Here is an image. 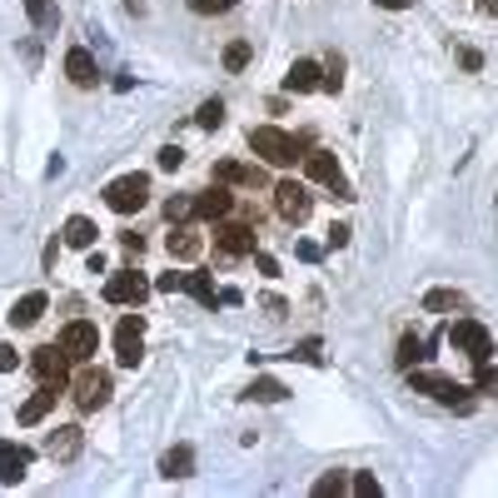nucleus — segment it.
I'll use <instances>...</instances> for the list:
<instances>
[{"instance_id": "f257e3e1", "label": "nucleus", "mask_w": 498, "mask_h": 498, "mask_svg": "<svg viewBox=\"0 0 498 498\" xmlns=\"http://www.w3.org/2000/svg\"><path fill=\"white\" fill-rule=\"evenodd\" d=\"M249 150L260 155L264 165H280V170H289V165L299 160V140L274 130V125H254V130H249Z\"/></svg>"}, {"instance_id": "f03ea898", "label": "nucleus", "mask_w": 498, "mask_h": 498, "mask_svg": "<svg viewBox=\"0 0 498 498\" xmlns=\"http://www.w3.org/2000/svg\"><path fill=\"white\" fill-rule=\"evenodd\" d=\"M145 200H150V174H140V170L105 184V205L115 215H135V209H145Z\"/></svg>"}, {"instance_id": "7ed1b4c3", "label": "nucleus", "mask_w": 498, "mask_h": 498, "mask_svg": "<svg viewBox=\"0 0 498 498\" xmlns=\"http://www.w3.org/2000/svg\"><path fill=\"white\" fill-rule=\"evenodd\" d=\"M409 384H414V394H429V399H439V404H454V409H468V399H464V384H454L449 374H433V369H409Z\"/></svg>"}, {"instance_id": "20e7f679", "label": "nucleus", "mask_w": 498, "mask_h": 498, "mask_svg": "<svg viewBox=\"0 0 498 498\" xmlns=\"http://www.w3.org/2000/svg\"><path fill=\"white\" fill-rule=\"evenodd\" d=\"M449 344H454L458 354H468L474 364H488V359H494V334H488L478 319H458V325L449 329Z\"/></svg>"}, {"instance_id": "39448f33", "label": "nucleus", "mask_w": 498, "mask_h": 498, "mask_svg": "<svg viewBox=\"0 0 498 498\" xmlns=\"http://www.w3.org/2000/svg\"><path fill=\"white\" fill-rule=\"evenodd\" d=\"M274 209H280V219H289V225H304L309 209H315V195H309L299 180H280L274 184Z\"/></svg>"}, {"instance_id": "423d86ee", "label": "nucleus", "mask_w": 498, "mask_h": 498, "mask_svg": "<svg viewBox=\"0 0 498 498\" xmlns=\"http://www.w3.org/2000/svg\"><path fill=\"white\" fill-rule=\"evenodd\" d=\"M140 354H145V319L125 315L115 325V359H120V369H135V364H140Z\"/></svg>"}, {"instance_id": "0eeeda50", "label": "nucleus", "mask_w": 498, "mask_h": 498, "mask_svg": "<svg viewBox=\"0 0 498 498\" xmlns=\"http://www.w3.org/2000/svg\"><path fill=\"white\" fill-rule=\"evenodd\" d=\"M31 374L40 384H60V389H66L70 384V354L60 344H45V349H35L31 354Z\"/></svg>"}, {"instance_id": "6e6552de", "label": "nucleus", "mask_w": 498, "mask_h": 498, "mask_svg": "<svg viewBox=\"0 0 498 498\" xmlns=\"http://www.w3.org/2000/svg\"><path fill=\"white\" fill-rule=\"evenodd\" d=\"M70 389H76V409L80 414H95L100 404L110 399V374H100V369H80Z\"/></svg>"}, {"instance_id": "1a4fd4ad", "label": "nucleus", "mask_w": 498, "mask_h": 498, "mask_svg": "<svg viewBox=\"0 0 498 498\" xmlns=\"http://www.w3.org/2000/svg\"><path fill=\"white\" fill-rule=\"evenodd\" d=\"M304 174H309V180H319V184H329V190H334V200H354V195H349V180L339 174V160L329 150L309 155V160H304Z\"/></svg>"}, {"instance_id": "9d476101", "label": "nucleus", "mask_w": 498, "mask_h": 498, "mask_svg": "<svg viewBox=\"0 0 498 498\" xmlns=\"http://www.w3.org/2000/svg\"><path fill=\"white\" fill-rule=\"evenodd\" d=\"M145 294H150V284H145L140 270H120L105 280V299L110 304H145Z\"/></svg>"}, {"instance_id": "9b49d317", "label": "nucleus", "mask_w": 498, "mask_h": 498, "mask_svg": "<svg viewBox=\"0 0 498 498\" xmlns=\"http://www.w3.org/2000/svg\"><path fill=\"white\" fill-rule=\"evenodd\" d=\"M60 349H66L70 359H80V364H85V359L100 349V329H95V325H85V319H76V325L60 329Z\"/></svg>"}, {"instance_id": "f8f14e48", "label": "nucleus", "mask_w": 498, "mask_h": 498, "mask_svg": "<svg viewBox=\"0 0 498 498\" xmlns=\"http://www.w3.org/2000/svg\"><path fill=\"white\" fill-rule=\"evenodd\" d=\"M215 245H219V254H229V260L254 254V229L235 225V219H219V225H215Z\"/></svg>"}, {"instance_id": "ddd939ff", "label": "nucleus", "mask_w": 498, "mask_h": 498, "mask_svg": "<svg viewBox=\"0 0 498 498\" xmlns=\"http://www.w3.org/2000/svg\"><path fill=\"white\" fill-rule=\"evenodd\" d=\"M25 468H31V449L15 444V439H0V484L15 488L25 478Z\"/></svg>"}, {"instance_id": "4468645a", "label": "nucleus", "mask_w": 498, "mask_h": 498, "mask_svg": "<svg viewBox=\"0 0 498 498\" xmlns=\"http://www.w3.org/2000/svg\"><path fill=\"white\" fill-rule=\"evenodd\" d=\"M215 184H245V190H260L264 170L254 165H239V160H215Z\"/></svg>"}, {"instance_id": "2eb2a0df", "label": "nucleus", "mask_w": 498, "mask_h": 498, "mask_svg": "<svg viewBox=\"0 0 498 498\" xmlns=\"http://www.w3.org/2000/svg\"><path fill=\"white\" fill-rule=\"evenodd\" d=\"M325 85V70H319V60H294L289 76H284V90H294V95H309V90Z\"/></svg>"}, {"instance_id": "dca6fc26", "label": "nucleus", "mask_w": 498, "mask_h": 498, "mask_svg": "<svg viewBox=\"0 0 498 498\" xmlns=\"http://www.w3.org/2000/svg\"><path fill=\"white\" fill-rule=\"evenodd\" d=\"M80 444H85V439H80V429H76V423H66V429H55L50 439H45V454H50L55 464H70V458L80 454Z\"/></svg>"}, {"instance_id": "f3484780", "label": "nucleus", "mask_w": 498, "mask_h": 498, "mask_svg": "<svg viewBox=\"0 0 498 498\" xmlns=\"http://www.w3.org/2000/svg\"><path fill=\"white\" fill-rule=\"evenodd\" d=\"M66 76H70V80H76V85H80V90H90V85H100V70H95V55H90V50H80V45H76V50H70V55H66Z\"/></svg>"}, {"instance_id": "a211bd4d", "label": "nucleus", "mask_w": 498, "mask_h": 498, "mask_svg": "<svg viewBox=\"0 0 498 498\" xmlns=\"http://www.w3.org/2000/svg\"><path fill=\"white\" fill-rule=\"evenodd\" d=\"M229 205H235V195H229L225 184H215V190H205V195L195 200V215L209 219V225H219V219L229 215Z\"/></svg>"}, {"instance_id": "6ab92c4d", "label": "nucleus", "mask_w": 498, "mask_h": 498, "mask_svg": "<svg viewBox=\"0 0 498 498\" xmlns=\"http://www.w3.org/2000/svg\"><path fill=\"white\" fill-rule=\"evenodd\" d=\"M55 399H60V384H40V389L21 404V423H40L45 414L55 409Z\"/></svg>"}, {"instance_id": "aec40b11", "label": "nucleus", "mask_w": 498, "mask_h": 498, "mask_svg": "<svg viewBox=\"0 0 498 498\" xmlns=\"http://www.w3.org/2000/svg\"><path fill=\"white\" fill-rule=\"evenodd\" d=\"M160 474H165V478H190V474H195V449H190V444H174V449H165V458H160Z\"/></svg>"}, {"instance_id": "412c9836", "label": "nucleus", "mask_w": 498, "mask_h": 498, "mask_svg": "<svg viewBox=\"0 0 498 498\" xmlns=\"http://www.w3.org/2000/svg\"><path fill=\"white\" fill-rule=\"evenodd\" d=\"M468 294L464 289H429L423 294V315H454V309H464Z\"/></svg>"}, {"instance_id": "4be33fe9", "label": "nucleus", "mask_w": 498, "mask_h": 498, "mask_svg": "<svg viewBox=\"0 0 498 498\" xmlns=\"http://www.w3.org/2000/svg\"><path fill=\"white\" fill-rule=\"evenodd\" d=\"M60 239H66L70 249H95V239H100V229L90 225L85 215H76V219H66V229H60Z\"/></svg>"}, {"instance_id": "5701e85b", "label": "nucleus", "mask_w": 498, "mask_h": 498, "mask_svg": "<svg viewBox=\"0 0 498 498\" xmlns=\"http://www.w3.org/2000/svg\"><path fill=\"white\" fill-rule=\"evenodd\" d=\"M45 304H50V299H45L40 289H35V294H25V299H15V309H11V325H15V329H31L35 319L45 315Z\"/></svg>"}, {"instance_id": "b1692460", "label": "nucleus", "mask_w": 498, "mask_h": 498, "mask_svg": "<svg viewBox=\"0 0 498 498\" xmlns=\"http://www.w3.org/2000/svg\"><path fill=\"white\" fill-rule=\"evenodd\" d=\"M245 399H254V404H284V399H289V389H284L280 379H270V374H260V379L245 389Z\"/></svg>"}, {"instance_id": "393cba45", "label": "nucleus", "mask_w": 498, "mask_h": 498, "mask_svg": "<svg viewBox=\"0 0 498 498\" xmlns=\"http://www.w3.org/2000/svg\"><path fill=\"white\" fill-rule=\"evenodd\" d=\"M184 294H195L205 309H215V304H219V289L209 284V274H184Z\"/></svg>"}, {"instance_id": "a878e982", "label": "nucleus", "mask_w": 498, "mask_h": 498, "mask_svg": "<svg viewBox=\"0 0 498 498\" xmlns=\"http://www.w3.org/2000/svg\"><path fill=\"white\" fill-rule=\"evenodd\" d=\"M170 254H174V260H195V254H200V235H190V229H170Z\"/></svg>"}, {"instance_id": "bb28decb", "label": "nucleus", "mask_w": 498, "mask_h": 498, "mask_svg": "<svg viewBox=\"0 0 498 498\" xmlns=\"http://www.w3.org/2000/svg\"><path fill=\"white\" fill-rule=\"evenodd\" d=\"M25 15H31L35 31H50V25H55V5H50V0H25Z\"/></svg>"}, {"instance_id": "cd10ccee", "label": "nucleus", "mask_w": 498, "mask_h": 498, "mask_svg": "<svg viewBox=\"0 0 498 498\" xmlns=\"http://www.w3.org/2000/svg\"><path fill=\"white\" fill-rule=\"evenodd\" d=\"M195 120H200V130H219L225 125V100H205Z\"/></svg>"}, {"instance_id": "c85d7f7f", "label": "nucleus", "mask_w": 498, "mask_h": 498, "mask_svg": "<svg viewBox=\"0 0 498 498\" xmlns=\"http://www.w3.org/2000/svg\"><path fill=\"white\" fill-rule=\"evenodd\" d=\"M419 359H429V344H423V339H404V344H399V369H414V364H419Z\"/></svg>"}, {"instance_id": "c756f323", "label": "nucleus", "mask_w": 498, "mask_h": 498, "mask_svg": "<svg viewBox=\"0 0 498 498\" xmlns=\"http://www.w3.org/2000/svg\"><path fill=\"white\" fill-rule=\"evenodd\" d=\"M249 55H254V50H249V40H235L225 50V70H229V76H239V70L249 66Z\"/></svg>"}, {"instance_id": "7c9ffc66", "label": "nucleus", "mask_w": 498, "mask_h": 498, "mask_svg": "<svg viewBox=\"0 0 498 498\" xmlns=\"http://www.w3.org/2000/svg\"><path fill=\"white\" fill-rule=\"evenodd\" d=\"M289 359H294V364H325V354H319V339H304V344H294Z\"/></svg>"}, {"instance_id": "2f4dec72", "label": "nucleus", "mask_w": 498, "mask_h": 498, "mask_svg": "<svg viewBox=\"0 0 498 498\" xmlns=\"http://www.w3.org/2000/svg\"><path fill=\"white\" fill-rule=\"evenodd\" d=\"M344 474H325V478H319V484L315 488H309V494H315V498H334V494H344Z\"/></svg>"}, {"instance_id": "473e14b6", "label": "nucleus", "mask_w": 498, "mask_h": 498, "mask_svg": "<svg viewBox=\"0 0 498 498\" xmlns=\"http://www.w3.org/2000/svg\"><path fill=\"white\" fill-rule=\"evenodd\" d=\"M339 85H344V60H339V55H334V60H329V70H325V85H319V90H329V95H339Z\"/></svg>"}, {"instance_id": "72a5a7b5", "label": "nucleus", "mask_w": 498, "mask_h": 498, "mask_svg": "<svg viewBox=\"0 0 498 498\" xmlns=\"http://www.w3.org/2000/svg\"><path fill=\"white\" fill-rule=\"evenodd\" d=\"M165 215H170V219H174V225H184V219L195 215V200H180V195H174V200H170V205H165Z\"/></svg>"}, {"instance_id": "f704fd0d", "label": "nucleus", "mask_w": 498, "mask_h": 498, "mask_svg": "<svg viewBox=\"0 0 498 498\" xmlns=\"http://www.w3.org/2000/svg\"><path fill=\"white\" fill-rule=\"evenodd\" d=\"M349 488H354L359 498H379V478H374V474H359V478H354V484H349Z\"/></svg>"}, {"instance_id": "c9c22d12", "label": "nucleus", "mask_w": 498, "mask_h": 498, "mask_svg": "<svg viewBox=\"0 0 498 498\" xmlns=\"http://www.w3.org/2000/svg\"><path fill=\"white\" fill-rule=\"evenodd\" d=\"M478 394H498V369L494 364H478Z\"/></svg>"}, {"instance_id": "e433bc0d", "label": "nucleus", "mask_w": 498, "mask_h": 498, "mask_svg": "<svg viewBox=\"0 0 498 498\" xmlns=\"http://www.w3.org/2000/svg\"><path fill=\"white\" fill-rule=\"evenodd\" d=\"M294 254H299L304 264H319V260H325V249H319L315 239H299V245H294Z\"/></svg>"}, {"instance_id": "4c0bfd02", "label": "nucleus", "mask_w": 498, "mask_h": 498, "mask_svg": "<svg viewBox=\"0 0 498 498\" xmlns=\"http://www.w3.org/2000/svg\"><path fill=\"white\" fill-rule=\"evenodd\" d=\"M180 165H184V150H180V145H165V150H160V170H180Z\"/></svg>"}, {"instance_id": "58836bf2", "label": "nucleus", "mask_w": 498, "mask_h": 498, "mask_svg": "<svg viewBox=\"0 0 498 498\" xmlns=\"http://www.w3.org/2000/svg\"><path fill=\"white\" fill-rule=\"evenodd\" d=\"M15 364H21V354H15V344H0V374H11Z\"/></svg>"}, {"instance_id": "ea45409f", "label": "nucleus", "mask_w": 498, "mask_h": 498, "mask_svg": "<svg viewBox=\"0 0 498 498\" xmlns=\"http://www.w3.org/2000/svg\"><path fill=\"white\" fill-rule=\"evenodd\" d=\"M254 260H260V274H264V280H274V274H280V260H274V254H260V249H254Z\"/></svg>"}, {"instance_id": "a19ab883", "label": "nucleus", "mask_w": 498, "mask_h": 498, "mask_svg": "<svg viewBox=\"0 0 498 498\" xmlns=\"http://www.w3.org/2000/svg\"><path fill=\"white\" fill-rule=\"evenodd\" d=\"M349 235H354L349 225H334V229H329V249H344V245H349Z\"/></svg>"}, {"instance_id": "79ce46f5", "label": "nucleus", "mask_w": 498, "mask_h": 498, "mask_svg": "<svg viewBox=\"0 0 498 498\" xmlns=\"http://www.w3.org/2000/svg\"><path fill=\"white\" fill-rule=\"evenodd\" d=\"M458 66H464V70H478V66H484V55L468 50V45H464V50H458Z\"/></svg>"}, {"instance_id": "37998d69", "label": "nucleus", "mask_w": 498, "mask_h": 498, "mask_svg": "<svg viewBox=\"0 0 498 498\" xmlns=\"http://www.w3.org/2000/svg\"><path fill=\"white\" fill-rule=\"evenodd\" d=\"M155 289H160V294H174V289H184V274H165V280L155 284Z\"/></svg>"}, {"instance_id": "c03bdc74", "label": "nucleus", "mask_w": 498, "mask_h": 498, "mask_svg": "<svg viewBox=\"0 0 498 498\" xmlns=\"http://www.w3.org/2000/svg\"><path fill=\"white\" fill-rule=\"evenodd\" d=\"M264 315H274V319L284 315V299H280V294H264Z\"/></svg>"}, {"instance_id": "a18cd8bd", "label": "nucleus", "mask_w": 498, "mask_h": 498, "mask_svg": "<svg viewBox=\"0 0 498 498\" xmlns=\"http://www.w3.org/2000/svg\"><path fill=\"white\" fill-rule=\"evenodd\" d=\"M478 15H498V0H478Z\"/></svg>"}, {"instance_id": "49530a36", "label": "nucleus", "mask_w": 498, "mask_h": 498, "mask_svg": "<svg viewBox=\"0 0 498 498\" xmlns=\"http://www.w3.org/2000/svg\"><path fill=\"white\" fill-rule=\"evenodd\" d=\"M384 11H409V0H379Z\"/></svg>"}, {"instance_id": "de8ad7c7", "label": "nucleus", "mask_w": 498, "mask_h": 498, "mask_svg": "<svg viewBox=\"0 0 498 498\" xmlns=\"http://www.w3.org/2000/svg\"><path fill=\"white\" fill-rule=\"evenodd\" d=\"M239 0H215V11H235Z\"/></svg>"}, {"instance_id": "09e8293b", "label": "nucleus", "mask_w": 498, "mask_h": 498, "mask_svg": "<svg viewBox=\"0 0 498 498\" xmlns=\"http://www.w3.org/2000/svg\"><path fill=\"white\" fill-rule=\"evenodd\" d=\"M125 11H130V15H140V0H125Z\"/></svg>"}]
</instances>
